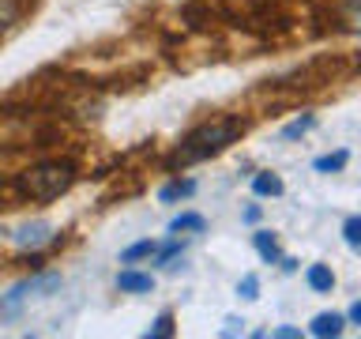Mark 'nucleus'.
<instances>
[{
  "label": "nucleus",
  "instance_id": "nucleus-19",
  "mask_svg": "<svg viewBox=\"0 0 361 339\" xmlns=\"http://www.w3.org/2000/svg\"><path fill=\"white\" fill-rule=\"evenodd\" d=\"M343 237H346V245L361 249V215H350V219L343 222Z\"/></svg>",
  "mask_w": 361,
  "mask_h": 339
},
{
  "label": "nucleus",
  "instance_id": "nucleus-11",
  "mask_svg": "<svg viewBox=\"0 0 361 339\" xmlns=\"http://www.w3.org/2000/svg\"><path fill=\"white\" fill-rule=\"evenodd\" d=\"M154 249H158L154 237H140V242H132V245L121 249V264H143V260L154 256Z\"/></svg>",
  "mask_w": 361,
  "mask_h": 339
},
{
  "label": "nucleus",
  "instance_id": "nucleus-8",
  "mask_svg": "<svg viewBox=\"0 0 361 339\" xmlns=\"http://www.w3.org/2000/svg\"><path fill=\"white\" fill-rule=\"evenodd\" d=\"M188 196H196V181L192 177H173V181H166V185L158 189V203H180Z\"/></svg>",
  "mask_w": 361,
  "mask_h": 339
},
{
  "label": "nucleus",
  "instance_id": "nucleus-4",
  "mask_svg": "<svg viewBox=\"0 0 361 339\" xmlns=\"http://www.w3.org/2000/svg\"><path fill=\"white\" fill-rule=\"evenodd\" d=\"M53 242H56V226L49 219H30V222H19L11 230V245L23 249V253H42Z\"/></svg>",
  "mask_w": 361,
  "mask_h": 339
},
{
  "label": "nucleus",
  "instance_id": "nucleus-20",
  "mask_svg": "<svg viewBox=\"0 0 361 339\" xmlns=\"http://www.w3.org/2000/svg\"><path fill=\"white\" fill-rule=\"evenodd\" d=\"M343 16H346V27L350 30H361V0H346Z\"/></svg>",
  "mask_w": 361,
  "mask_h": 339
},
{
  "label": "nucleus",
  "instance_id": "nucleus-15",
  "mask_svg": "<svg viewBox=\"0 0 361 339\" xmlns=\"http://www.w3.org/2000/svg\"><path fill=\"white\" fill-rule=\"evenodd\" d=\"M173 332H177V316L169 313V309H162V313H158L154 321H151V328L143 332V339H169Z\"/></svg>",
  "mask_w": 361,
  "mask_h": 339
},
{
  "label": "nucleus",
  "instance_id": "nucleus-21",
  "mask_svg": "<svg viewBox=\"0 0 361 339\" xmlns=\"http://www.w3.org/2000/svg\"><path fill=\"white\" fill-rule=\"evenodd\" d=\"M241 332H245V321H241V316H226L222 328H219V335H241Z\"/></svg>",
  "mask_w": 361,
  "mask_h": 339
},
{
  "label": "nucleus",
  "instance_id": "nucleus-17",
  "mask_svg": "<svg viewBox=\"0 0 361 339\" xmlns=\"http://www.w3.org/2000/svg\"><path fill=\"white\" fill-rule=\"evenodd\" d=\"M312 124H316V117H312V113H305V117H298V121H290L286 129L279 132V140H282V143H290V140H301V136L309 132Z\"/></svg>",
  "mask_w": 361,
  "mask_h": 339
},
{
  "label": "nucleus",
  "instance_id": "nucleus-1",
  "mask_svg": "<svg viewBox=\"0 0 361 339\" xmlns=\"http://www.w3.org/2000/svg\"><path fill=\"white\" fill-rule=\"evenodd\" d=\"M245 117H237V113H219V117H211V121H203L196 124L192 132H185L177 140V147L169 151L166 158V166L169 170H185L192 162H207V158L214 155H222L230 143H237L245 136Z\"/></svg>",
  "mask_w": 361,
  "mask_h": 339
},
{
  "label": "nucleus",
  "instance_id": "nucleus-16",
  "mask_svg": "<svg viewBox=\"0 0 361 339\" xmlns=\"http://www.w3.org/2000/svg\"><path fill=\"white\" fill-rule=\"evenodd\" d=\"M346 162H350V151H335V155H320L312 170L316 174H338V170H346Z\"/></svg>",
  "mask_w": 361,
  "mask_h": 339
},
{
  "label": "nucleus",
  "instance_id": "nucleus-9",
  "mask_svg": "<svg viewBox=\"0 0 361 339\" xmlns=\"http://www.w3.org/2000/svg\"><path fill=\"white\" fill-rule=\"evenodd\" d=\"M305 282H309V290H316V294H331L335 290V271L327 264H309Z\"/></svg>",
  "mask_w": 361,
  "mask_h": 339
},
{
  "label": "nucleus",
  "instance_id": "nucleus-2",
  "mask_svg": "<svg viewBox=\"0 0 361 339\" xmlns=\"http://www.w3.org/2000/svg\"><path fill=\"white\" fill-rule=\"evenodd\" d=\"M72 185H75V162H68V158H42V162L16 174V192L30 203L61 200Z\"/></svg>",
  "mask_w": 361,
  "mask_h": 339
},
{
  "label": "nucleus",
  "instance_id": "nucleus-5",
  "mask_svg": "<svg viewBox=\"0 0 361 339\" xmlns=\"http://www.w3.org/2000/svg\"><path fill=\"white\" fill-rule=\"evenodd\" d=\"M113 282H117L121 294H151V290H154V275H151V271H140L135 264L121 268Z\"/></svg>",
  "mask_w": 361,
  "mask_h": 339
},
{
  "label": "nucleus",
  "instance_id": "nucleus-22",
  "mask_svg": "<svg viewBox=\"0 0 361 339\" xmlns=\"http://www.w3.org/2000/svg\"><path fill=\"white\" fill-rule=\"evenodd\" d=\"M267 335H279V339H301V328H293V324H279V328H271Z\"/></svg>",
  "mask_w": 361,
  "mask_h": 339
},
{
  "label": "nucleus",
  "instance_id": "nucleus-14",
  "mask_svg": "<svg viewBox=\"0 0 361 339\" xmlns=\"http://www.w3.org/2000/svg\"><path fill=\"white\" fill-rule=\"evenodd\" d=\"M252 192L256 196H282V177L271 170H259V174H252Z\"/></svg>",
  "mask_w": 361,
  "mask_h": 339
},
{
  "label": "nucleus",
  "instance_id": "nucleus-7",
  "mask_svg": "<svg viewBox=\"0 0 361 339\" xmlns=\"http://www.w3.org/2000/svg\"><path fill=\"white\" fill-rule=\"evenodd\" d=\"M343 328H346V316H343V313H316L312 324H309V335H316V339H335V335H343Z\"/></svg>",
  "mask_w": 361,
  "mask_h": 339
},
{
  "label": "nucleus",
  "instance_id": "nucleus-23",
  "mask_svg": "<svg viewBox=\"0 0 361 339\" xmlns=\"http://www.w3.org/2000/svg\"><path fill=\"white\" fill-rule=\"evenodd\" d=\"M259 215H264V208H259V203H248L241 211V222H259Z\"/></svg>",
  "mask_w": 361,
  "mask_h": 339
},
{
  "label": "nucleus",
  "instance_id": "nucleus-6",
  "mask_svg": "<svg viewBox=\"0 0 361 339\" xmlns=\"http://www.w3.org/2000/svg\"><path fill=\"white\" fill-rule=\"evenodd\" d=\"M180 256H185V242H180V234H173V237H166V242H158L154 256L147 260V264H154V268H177Z\"/></svg>",
  "mask_w": 361,
  "mask_h": 339
},
{
  "label": "nucleus",
  "instance_id": "nucleus-12",
  "mask_svg": "<svg viewBox=\"0 0 361 339\" xmlns=\"http://www.w3.org/2000/svg\"><path fill=\"white\" fill-rule=\"evenodd\" d=\"M252 245H256V253L267 260V264H279L282 260V249H279V237L271 234V230H256L252 234Z\"/></svg>",
  "mask_w": 361,
  "mask_h": 339
},
{
  "label": "nucleus",
  "instance_id": "nucleus-24",
  "mask_svg": "<svg viewBox=\"0 0 361 339\" xmlns=\"http://www.w3.org/2000/svg\"><path fill=\"white\" fill-rule=\"evenodd\" d=\"M346 321H350V324H361V302H354V305H350Z\"/></svg>",
  "mask_w": 361,
  "mask_h": 339
},
{
  "label": "nucleus",
  "instance_id": "nucleus-3",
  "mask_svg": "<svg viewBox=\"0 0 361 339\" xmlns=\"http://www.w3.org/2000/svg\"><path fill=\"white\" fill-rule=\"evenodd\" d=\"M61 287H64V275H61V271H45V268H38L34 275L19 279V282H11V287L0 294V321H4V324H16L34 302L53 298Z\"/></svg>",
  "mask_w": 361,
  "mask_h": 339
},
{
  "label": "nucleus",
  "instance_id": "nucleus-18",
  "mask_svg": "<svg viewBox=\"0 0 361 339\" xmlns=\"http://www.w3.org/2000/svg\"><path fill=\"white\" fill-rule=\"evenodd\" d=\"M237 298H241V302H256L259 298V279L256 275H241V282H237Z\"/></svg>",
  "mask_w": 361,
  "mask_h": 339
},
{
  "label": "nucleus",
  "instance_id": "nucleus-10",
  "mask_svg": "<svg viewBox=\"0 0 361 339\" xmlns=\"http://www.w3.org/2000/svg\"><path fill=\"white\" fill-rule=\"evenodd\" d=\"M207 230V219L200 211H180L169 219V234H203Z\"/></svg>",
  "mask_w": 361,
  "mask_h": 339
},
{
  "label": "nucleus",
  "instance_id": "nucleus-25",
  "mask_svg": "<svg viewBox=\"0 0 361 339\" xmlns=\"http://www.w3.org/2000/svg\"><path fill=\"white\" fill-rule=\"evenodd\" d=\"M279 264H282V271H298V260H293V256H282Z\"/></svg>",
  "mask_w": 361,
  "mask_h": 339
},
{
  "label": "nucleus",
  "instance_id": "nucleus-13",
  "mask_svg": "<svg viewBox=\"0 0 361 339\" xmlns=\"http://www.w3.org/2000/svg\"><path fill=\"white\" fill-rule=\"evenodd\" d=\"M23 19V0H0V38L11 34Z\"/></svg>",
  "mask_w": 361,
  "mask_h": 339
}]
</instances>
